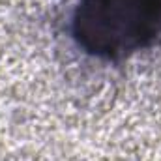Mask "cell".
<instances>
[{
	"label": "cell",
	"instance_id": "6da1fadb",
	"mask_svg": "<svg viewBox=\"0 0 161 161\" xmlns=\"http://www.w3.org/2000/svg\"><path fill=\"white\" fill-rule=\"evenodd\" d=\"M69 34L92 58L125 60L161 41V0H77Z\"/></svg>",
	"mask_w": 161,
	"mask_h": 161
}]
</instances>
